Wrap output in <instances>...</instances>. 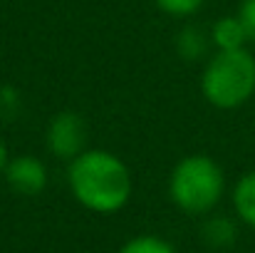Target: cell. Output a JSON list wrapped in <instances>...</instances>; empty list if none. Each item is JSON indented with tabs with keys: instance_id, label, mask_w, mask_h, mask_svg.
<instances>
[{
	"instance_id": "1",
	"label": "cell",
	"mask_w": 255,
	"mask_h": 253,
	"mask_svg": "<svg viewBox=\"0 0 255 253\" xmlns=\"http://www.w3.org/2000/svg\"><path fill=\"white\" fill-rule=\"evenodd\" d=\"M72 196L94 214H117L131 196V174L127 164L104 149H85L70 162Z\"/></svg>"
},
{
	"instance_id": "2",
	"label": "cell",
	"mask_w": 255,
	"mask_h": 253,
	"mask_svg": "<svg viewBox=\"0 0 255 253\" xmlns=\"http://www.w3.org/2000/svg\"><path fill=\"white\" fill-rule=\"evenodd\" d=\"M201 92L218 109H238L255 94V57L246 47L218 50L201 77Z\"/></svg>"
},
{
	"instance_id": "3",
	"label": "cell",
	"mask_w": 255,
	"mask_h": 253,
	"mask_svg": "<svg viewBox=\"0 0 255 253\" xmlns=\"http://www.w3.org/2000/svg\"><path fill=\"white\" fill-rule=\"evenodd\" d=\"M223 169L208 154H191L181 159L169 179L171 201L191 216H201L216 209L223 196Z\"/></svg>"
},
{
	"instance_id": "4",
	"label": "cell",
	"mask_w": 255,
	"mask_h": 253,
	"mask_svg": "<svg viewBox=\"0 0 255 253\" xmlns=\"http://www.w3.org/2000/svg\"><path fill=\"white\" fill-rule=\"evenodd\" d=\"M87 144V124L77 112H60L52 117L47 127V147L57 159H75L85 152Z\"/></svg>"
},
{
	"instance_id": "5",
	"label": "cell",
	"mask_w": 255,
	"mask_h": 253,
	"mask_svg": "<svg viewBox=\"0 0 255 253\" xmlns=\"http://www.w3.org/2000/svg\"><path fill=\"white\" fill-rule=\"evenodd\" d=\"M2 174L7 186L20 196H37L47 186V167L32 154L7 159V167Z\"/></svg>"
},
{
	"instance_id": "6",
	"label": "cell",
	"mask_w": 255,
	"mask_h": 253,
	"mask_svg": "<svg viewBox=\"0 0 255 253\" xmlns=\"http://www.w3.org/2000/svg\"><path fill=\"white\" fill-rule=\"evenodd\" d=\"M211 42L216 45V50H241V47H246L248 35H246L241 17L226 15V17L216 20V25L211 27Z\"/></svg>"
},
{
	"instance_id": "7",
	"label": "cell",
	"mask_w": 255,
	"mask_h": 253,
	"mask_svg": "<svg viewBox=\"0 0 255 253\" xmlns=\"http://www.w3.org/2000/svg\"><path fill=\"white\" fill-rule=\"evenodd\" d=\"M233 206H236V214L238 219L255 229V169L243 174L233 189Z\"/></svg>"
},
{
	"instance_id": "8",
	"label": "cell",
	"mask_w": 255,
	"mask_h": 253,
	"mask_svg": "<svg viewBox=\"0 0 255 253\" xmlns=\"http://www.w3.org/2000/svg\"><path fill=\"white\" fill-rule=\"evenodd\" d=\"M203 241L211 246V249H228L236 244L238 239V226L233 219L228 216H213L203 224V231H201Z\"/></svg>"
},
{
	"instance_id": "9",
	"label": "cell",
	"mask_w": 255,
	"mask_h": 253,
	"mask_svg": "<svg viewBox=\"0 0 255 253\" xmlns=\"http://www.w3.org/2000/svg\"><path fill=\"white\" fill-rule=\"evenodd\" d=\"M208 37H211V35H206L201 27L188 25V27H183V30L178 32L176 50H178V55H181L183 60H198V57L206 52V47H208Z\"/></svg>"
},
{
	"instance_id": "10",
	"label": "cell",
	"mask_w": 255,
	"mask_h": 253,
	"mask_svg": "<svg viewBox=\"0 0 255 253\" xmlns=\"http://www.w3.org/2000/svg\"><path fill=\"white\" fill-rule=\"evenodd\" d=\"M119 253H176V249L159 236H134L119 249Z\"/></svg>"
},
{
	"instance_id": "11",
	"label": "cell",
	"mask_w": 255,
	"mask_h": 253,
	"mask_svg": "<svg viewBox=\"0 0 255 253\" xmlns=\"http://www.w3.org/2000/svg\"><path fill=\"white\" fill-rule=\"evenodd\" d=\"M156 5L169 15L183 17V15H193L203 5V0H156Z\"/></svg>"
},
{
	"instance_id": "12",
	"label": "cell",
	"mask_w": 255,
	"mask_h": 253,
	"mask_svg": "<svg viewBox=\"0 0 255 253\" xmlns=\"http://www.w3.org/2000/svg\"><path fill=\"white\" fill-rule=\"evenodd\" d=\"M238 17L246 27L248 42H255V0H243L238 7Z\"/></svg>"
},
{
	"instance_id": "13",
	"label": "cell",
	"mask_w": 255,
	"mask_h": 253,
	"mask_svg": "<svg viewBox=\"0 0 255 253\" xmlns=\"http://www.w3.org/2000/svg\"><path fill=\"white\" fill-rule=\"evenodd\" d=\"M17 107H20V94L12 87H2L0 89V112L7 114V119H10L17 112Z\"/></svg>"
},
{
	"instance_id": "14",
	"label": "cell",
	"mask_w": 255,
	"mask_h": 253,
	"mask_svg": "<svg viewBox=\"0 0 255 253\" xmlns=\"http://www.w3.org/2000/svg\"><path fill=\"white\" fill-rule=\"evenodd\" d=\"M5 167H7V149H5V144L0 139V174L5 171Z\"/></svg>"
}]
</instances>
